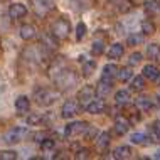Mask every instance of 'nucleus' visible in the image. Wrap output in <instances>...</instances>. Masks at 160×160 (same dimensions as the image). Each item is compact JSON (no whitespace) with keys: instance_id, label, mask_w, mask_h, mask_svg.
<instances>
[{"instance_id":"nucleus-29","label":"nucleus","mask_w":160,"mask_h":160,"mask_svg":"<svg viewBox=\"0 0 160 160\" xmlns=\"http://www.w3.org/2000/svg\"><path fill=\"white\" fill-rule=\"evenodd\" d=\"M132 91H142V89L145 88V78L143 76H135V78H132Z\"/></svg>"},{"instance_id":"nucleus-21","label":"nucleus","mask_w":160,"mask_h":160,"mask_svg":"<svg viewBox=\"0 0 160 160\" xmlns=\"http://www.w3.org/2000/svg\"><path fill=\"white\" fill-rule=\"evenodd\" d=\"M123 52H125L123 46L120 44V42H115V44H111L110 49H108V58L110 59H120L123 56Z\"/></svg>"},{"instance_id":"nucleus-19","label":"nucleus","mask_w":160,"mask_h":160,"mask_svg":"<svg viewBox=\"0 0 160 160\" xmlns=\"http://www.w3.org/2000/svg\"><path fill=\"white\" fill-rule=\"evenodd\" d=\"M116 72H118V66H116V64H106V66L103 68L101 79L103 81H111V83H113V79L116 78Z\"/></svg>"},{"instance_id":"nucleus-36","label":"nucleus","mask_w":160,"mask_h":160,"mask_svg":"<svg viewBox=\"0 0 160 160\" xmlns=\"http://www.w3.org/2000/svg\"><path fill=\"white\" fill-rule=\"evenodd\" d=\"M103 51H105V44L101 41H94L93 46H91V54L93 56H101Z\"/></svg>"},{"instance_id":"nucleus-23","label":"nucleus","mask_w":160,"mask_h":160,"mask_svg":"<svg viewBox=\"0 0 160 160\" xmlns=\"http://www.w3.org/2000/svg\"><path fill=\"white\" fill-rule=\"evenodd\" d=\"M25 120H27L29 127H37V125L44 123L46 116L41 115V113H27V115H25Z\"/></svg>"},{"instance_id":"nucleus-26","label":"nucleus","mask_w":160,"mask_h":160,"mask_svg":"<svg viewBox=\"0 0 160 160\" xmlns=\"http://www.w3.org/2000/svg\"><path fill=\"white\" fill-rule=\"evenodd\" d=\"M113 5L116 8V12H120V14H127V12L132 10V2L130 0H115Z\"/></svg>"},{"instance_id":"nucleus-10","label":"nucleus","mask_w":160,"mask_h":160,"mask_svg":"<svg viewBox=\"0 0 160 160\" xmlns=\"http://www.w3.org/2000/svg\"><path fill=\"white\" fill-rule=\"evenodd\" d=\"M27 15V7L24 5V3H12L10 7H8V17H10L12 20H19L22 19V17Z\"/></svg>"},{"instance_id":"nucleus-15","label":"nucleus","mask_w":160,"mask_h":160,"mask_svg":"<svg viewBox=\"0 0 160 160\" xmlns=\"http://www.w3.org/2000/svg\"><path fill=\"white\" fill-rule=\"evenodd\" d=\"M20 39H24V41H32L34 37L37 36V29L34 24H24L22 27H20Z\"/></svg>"},{"instance_id":"nucleus-7","label":"nucleus","mask_w":160,"mask_h":160,"mask_svg":"<svg viewBox=\"0 0 160 160\" xmlns=\"http://www.w3.org/2000/svg\"><path fill=\"white\" fill-rule=\"evenodd\" d=\"M89 125L86 122H71L66 125V128H64V133H66L68 138H72V137H78V135H84L86 128H88Z\"/></svg>"},{"instance_id":"nucleus-37","label":"nucleus","mask_w":160,"mask_h":160,"mask_svg":"<svg viewBox=\"0 0 160 160\" xmlns=\"http://www.w3.org/2000/svg\"><path fill=\"white\" fill-rule=\"evenodd\" d=\"M39 145H41V148H42V150L49 152V150H54V147H56V140H52V138H49V137H47L46 140H42Z\"/></svg>"},{"instance_id":"nucleus-17","label":"nucleus","mask_w":160,"mask_h":160,"mask_svg":"<svg viewBox=\"0 0 160 160\" xmlns=\"http://www.w3.org/2000/svg\"><path fill=\"white\" fill-rule=\"evenodd\" d=\"M94 145H96V148L99 152H105L108 148V145H110V135L106 132H99L96 138H94Z\"/></svg>"},{"instance_id":"nucleus-11","label":"nucleus","mask_w":160,"mask_h":160,"mask_svg":"<svg viewBox=\"0 0 160 160\" xmlns=\"http://www.w3.org/2000/svg\"><path fill=\"white\" fill-rule=\"evenodd\" d=\"M29 110H31V101H29L27 96H19L15 99V111L19 116H25L29 113Z\"/></svg>"},{"instance_id":"nucleus-1","label":"nucleus","mask_w":160,"mask_h":160,"mask_svg":"<svg viewBox=\"0 0 160 160\" xmlns=\"http://www.w3.org/2000/svg\"><path fill=\"white\" fill-rule=\"evenodd\" d=\"M51 76H52V81L54 84L58 86L59 91H69V89H72L74 86L78 84V74L72 69H69L64 61H56L54 66H52V72H51Z\"/></svg>"},{"instance_id":"nucleus-31","label":"nucleus","mask_w":160,"mask_h":160,"mask_svg":"<svg viewBox=\"0 0 160 160\" xmlns=\"http://www.w3.org/2000/svg\"><path fill=\"white\" fill-rule=\"evenodd\" d=\"M143 42V34H140V32H135V34H130L128 39H127V44L128 46H138V44H142Z\"/></svg>"},{"instance_id":"nucleus-43","label":"nucleus","mask_w":160,"mask_h":160,"mask_svg":"<svg viewBox=\"0 0 160 160\" xmlns=\"http://www.w3.org/2000/svg\"><path fill=\"white\" fill-rule=\"evenodd\" d=\"M153 158H160V148H158V150H157V152H155V153H153Z\"/></svg>"},{"instance_id":"nucleus-2","label":"nucleus","mask_w":160,"mask_h":160,"mask_svg":"<svg viewBox=\"0 0 160 160\" xmlns=\"http://www.w3.org/2000/svg\"><path fill=\"white\" fill-rule=\"evenodd\" d=\"M61 96V91L54 88H41L34 91V99L39 106H51L58 101V98Z\"/></svg>"},{"instance_id":"nucleus-42","label":"nucleus","mask_w":160,"mask_h":160,"mask_svg":"<svg viewBox=\"0 0 160 160\" xmlns=\"http://www.w3.org/2000/svg\"><path fill=\"white\" fill-rule=\"evenodd\" d=\"M74 157H76V158H88V157H89V152H88L86 148H79V150L76 152Z\"/></svg>"},{"instance_id":"nucleus-14","label":"nucleus","mask_w":160,"mask_h":160,"mask_svg":"<svg viewBox=\"0 0 160 160\" xmlns=\"http://www.w3.org/2000/svg\"><path fill=\"white\" fill-rule=\"evenodd\" d=\"M130 127H132V123H130L125 116H116L115 118V132H116V135H125V133H128Z\"/></svg>"},{"instance_id":"nucleus-41","label":"nucleus","mask_w":160,"mask_h":160,"mask_svg":"<svg viewBox=\"0 0 160 160\" xmlns=\"http://www.w3.org/2000/svg\"><path fill=\"white\" fill-rule=\"evenodd\" d=\"M47 138V133L46 132H37V133H34V142L36 143H41L42 140H46Z\"/></svg>"},{"instance_id":"nucleus-24","label":"nucleus","mask_w":160,"mask_h":160,"mask_svg":"<svg viewBox=\"0 0 160 160\" xmlns=\"http://www.w3.org/2000/svg\"><path fill=\"white\" fill-rule=\"evenodd\" d=\"M130 99H132V98H130V91H127V89H120V91L115 93V103H116V105H120V106L128 105Z\"/></svg>"},{"instance_id":"nucleus-38","label":"nucleus","mask_w":160,"mask_h":160,"mask_svg":"<svg viewBox=\"0 0 160 160\" xmlns=\"http://www.w3.org/2000/svg\"><path fill=\"white\" fill-rule=\"evenodd\" d=\"M84 36H86V24L79 22L76 25V41H83Z\"/></svg>"},{"instance_id":"nucleus-18","label":"nucleus","mask_w":160,"mask_h":160,"mask_svg":"<svg viewBox=\"0 0 160 160\" xmlns=\"http://www.w3.org/2000/svg\"><path fill=\"white\" fill-rule=\"evenodd\" d=\"M96 69V61L94 59H84L81 61V72H83V78H89Z\"/></svg>"},{"instance_id":"nucleus-20","label":"nucleus","mask_w":160,"mask_h":160,"mask_svg":"<svg viewBox=\"0 0 160 160\" xmlns=\"http://www.w3.org/2000/svg\"><path fill=\"white\" fill-rule=\"evenodd\" d=\"M132 153H133V150H132V147H128V145H120V147H116V148L113 150V157L118 158V160L130 158Z\"/></svg>"},{"instance_id":"nucleus-30","label":"nucleus","mask_w":160,"mask_h":160,"mask_svg":"<svg viewBox=\"0 0 160 160\" xmlns=\"http://www.w3.org/2000/svg\"><path fill=\"white\" fill-rule=\"evenodd\" d=\"M147 56H148V59H158L160 58V46L152 42V44L147 46Z\"/></svg>"},{"instance_id":"nucleus-8","label":"nucleus","mask_w":160,"mask_h":160,"mask_svg":"<svg viewBox=\"0 0 160 160\" xmlns=\"http://www.w3.org/2000/svg\"><path fill=\"white\" fill-rule=\"evenodd\" d=\"M94 96H96L94 86L86 84V86H83V88L79 89V93H78V101H79V105H81V106H86L89 101H93Z\"/></svg>"},{"instance_id":"nucleus-34","label":"nucleus","mask_w":160,"mask_h":160,"mask_svg":"<svg viewBox=\"0 0 160 160\" xmlns=\"http://www.w3.org/2000/svg\"><path fill=\"white\" fill-rule=\"evenodd\" d=\"M142 32H143V36H150V34L155 32V25L152 20H143L142 22Z\"/></svg>"},{"instance_id":"nucleus-13","label":"nucleus","mask_w":160,"mask_h":160,"mask_svg":"<svg viewBox=\"0 0 160 160\" xmlns=\"http://www.w3.org/2000/svg\"><path fill=\"white\" fill-rule=\"evenodd\" d=\"M111 89H113V83H111V81H103V79H99V83L96 84L94 91H96V96H98V98H106L108 94L111 93Z\"/></svg>"},{"instance_id":"nucleus-12","label":"nucleus","mask_w":160,"mask_h":160,"mask_svg":"<svg viewBox=\"0 0 160 160\" xmlns=\"http://www.w3.org/2000/svg\"><path fill=\"white\" fill-rule=\"evenodd\" d=\"M41 46L44 47L46 52H52V51L58 49V39H56L52 34H44L41 37Z\"/></svg>"},{"instance_id":"nucleus-32","label":"nucleus","mask_w":160,"mask_h":160,"mask_svg":"<svg viewBox=\"0 0 160 160\" xmlns=\"http://www.w3.org/2000/svg\"><path fill=\"white\" fill-rule=\"evenodd\" d=\"M71 2V7L78 12H83L89 7V0H69Z\"/></svg>"},{"instance_id":"nucleus-40","label":"nucleus","mask_w":160,"mask_h":160,"mask_svg":"<svg viewBox=\"0 0 160 160\" xmlns=\"http://www.w3.org/2000/svg\"><path fill=\"white\" fill-rule=\"evenodd\" d=\"M140 62H142V52L130 54V58H128V64H130V66H137V64H140Z\"/></svg>"},{"instance_id":"nucleus-28","label":"nucleus","mask_w":160,"mask_h":160,"mask_svg":"<svg viewBox=\"0 0 160 160\" xmlns=\"http://www.w3.org/2000/svg\"><path fill=\"white\" fill-rule=\"evenodd\" d=\"M148 138L150 142H160V122H155L152 123V127H150V133H148Z\"/></svg>"},{"instance_id":"nucleus-25","label":"nucleus","mask_w":160,"mask_h":160,"mask_svg":"<svg viewBox=\"0 0 160 160\" xmlns=\"http://www.w3.org/2000/svg\"><path fill=\"white\" fill-rule=\"evenodd\" d=\"M116 78H118L122 83H127V81H130L133 78V71H132V68L130 66H125L120 69L118 68V72H116Z\"/></svg>"},{"instance_id":"nucleus-4","label":"nucleus","mask_w":160,"mask_h":160,"mask_svg":"<svg viewBox=\"0 0 160 160\" xmlns=\"http://www.w3.org/2000/svg\"><path fill=\"white\" fill-rule=\"evenodd\" d=\"M51 34L58 39V41H62V39H68V36L71 34V22L68 19H58L56 22L51 25Z\"/></svg>"},{"instance_id":"nucleus-35","label":"nucleus","mask_w":160,"mask_h":160,"mask_svg":"<svg viewBox=\"0 0 160 160\" xmlns=\"http://www.w3.org/2000/svg\"><path fill=\"white\" fill-rule=\"evenodd\" d=\"M19 153L15 150H0V160H15Z\"/></svg>"},{"instance_id":"nucleus-27","label":"nucleus","mask_w":160,"mask_h":160,"mask_svg":"<svg viewBox=\"0 0 160 160\" xmlns=\"http://www.w3.org/2000/svg\"><path fill=\"white\" fill-rule=\"evenodd\" d=\"M130 140L135 145H148L150 143V138L147 137L145 133H133V135L130 137Z\"/></svg>"},{"instance_id":"nucleus-3","label":"nucleus","mask_w":160,"mask_h":160,"mask_svg":"<svg viewBox=\"0 0 160 160\" xmlns=\"http://www.w3.org/2000/svg\"><path fill=\"white\" fill-rule=\"evenodd\" d=\"M27 135H29V130L25 127H14V128H8L7 132L3 133L2 140L5 142L7 145H14V143H20Z\"/></svg>"},{"instance_id":"nucleus-9","label":"nucleus","mask_w":160,"mask_h":160,"mask_svg":"<svg viewBox=\"0 0 160 160\" xmlns=\"http://www.w3.org/2000/svg\"><path fill=\"white\" fill-rule=\"evenodd\" d=\"M84 110L88 111L89 115H101V113H105V110H106V103L103 101L101 98L93 99V101H89L88 105L84 106Z\"/></svg>"},{"instance_id":"nucleus-6","label":"nucleus","mask_w":160,"mask_h":160,"mask_svg":"<svg viewBox=\"0 0 160 160\" xmlns=\"http://www.w3.org/2000/svg\"><path fill=\"white\" fill-rule=\"evenodd\" d=\"M81 110V105L79 101H76V99H66V101L62 103L61 106V116L62 118H74V116L79 113Z\"/></svg>"},{"instance_id":"nucleus-33","label":"nucleus","mask_w":160,"mask_h":160,"mask_svg":"<svg viewBox=\"0 0 160 160\" xmlns=\"http://www.w3.org/2000/svg\"><path fill=\"white\" fill-rule=\"evenodd\" d=\"M143 7H145V10L148 12V14H157V12H160V3L157 2V0H147Z\"/></svg>"},{"instance_id":"nucleus-5","label":"nucleus","mask_w":160,"mask_h":160,"mask_svg":"<svg viewBox=\"0 0 160 160\" xmlns=\"http://www.w3.org/2000/svg\"><path fill=\"white\" fill-rule=\"evenodd\" d=\"M31 5L37 17H46L54 8V0H31Z\"/></svg>"},{"instance_id":"nucleus-44","label":"nucleus","mask_w":160,"mask_h":160,"mask_svg":"<svg viewBox=\"0 0 160 160\" xmlns=\"http://www.w3.org/2000/svg\"><path fill=\"white\" fill-rule=\"evenodd\" d=\"M158 101H160V94H158Z\"/></svg>"},{"instance_id":"nucleus-22","label":"nucleus","mask_w":160,"mask_h":160,"mask_svg":"<svg viewBox=\"0 0 160 160\" xmlns=\"http://www.w3.org/2000/svg\"><path fill=\"white\" fill-rule=\"evenodd\" d=\"M135 106L140 111H148V110H152V108H153V103H152V99H150V98L140 96V98L135 99Z\"/></svg>"},{"instance_id":"nucleus-39","label":"nucleus","mask_w":160,"mask_h":160,"mask_svg":"<svg viewBox=\"0 0 160 160\" xmlns=\"http://www.w3.org/2000/svg\"><path fill=\"white\" fill-rule=\"evenodd\" d=\"M98 130L94 128V127H91V125H89L88 128H86V132H84V138L86 140H93L94 142V138H96V135H98Z\"/></svg>"},{"instance_id":"nucleus-16","label":"nucleus","mask_w":160,"mask_h":160,"mask_svg":"<svg viewBox=\"0 0 160 160\" xmlns=\"http://www.w3.org/2000/svg\"><path fill=\"white\" fill-rule=\"evenodd\" d=\"M143 78L145 79H150V81H158L160 79V69L153 64H147L143 66Z\"/></svg>"}]
</instances>
